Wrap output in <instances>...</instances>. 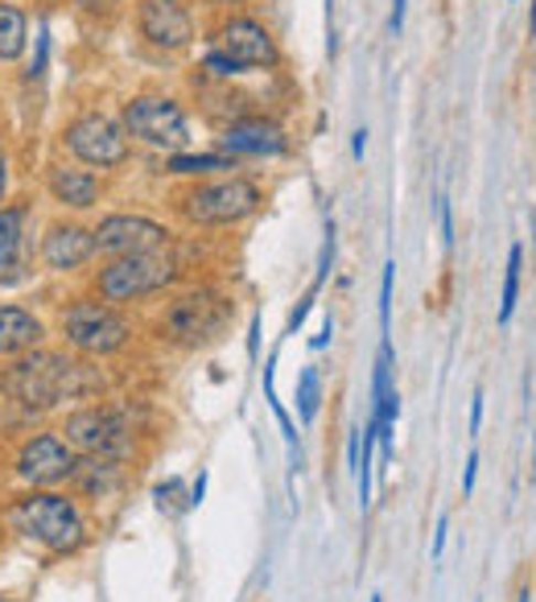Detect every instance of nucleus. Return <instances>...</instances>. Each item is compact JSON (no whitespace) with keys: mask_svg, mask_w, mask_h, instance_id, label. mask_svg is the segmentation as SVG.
Wrapping results in <instances>:
<instances>
[{"mask_svg":"<svg viewBox=\"0 0 536 602\" xmlns=\"http://www.w3.org/2000/svg\"><path fill=\"white\" fill-rule=\"evenodd\" d=\"M182 277V265H178L170 252H132V256H111L104 269L92 277V293L108 305H132V301H144L153 293H165Z\"/></svg>","mask_w":536,"mask_h":602,"instance_id":"nucleus-7","label":"nucleus"},{"mask_svg":"<svg viewBox=\"0 0 536 602\" xmlns=\"http://www.w3.org/2000/svg\"><path fill=\"white\" fill-rule=\"evenodd\" d=\"M314 298H318V286L310 289V293H305V298H301V305H298V310H293V314H289V334H298V331H301V322H305V314H310V310H314Z\"/></svg>","mask_w":536,"mask_h":602,"instance_id":"nucleus-27","label":"nucleus"},{"mask_svg":"<svg viewBox=\"0 0 536 602\" xmlns=\"http://www.w3.org/2000/svg\"><path fill=\"white\" fill-rule=\"evenodd\" d=\"M95 256H132V252H170L174 232L149 215H104L92 227Z\"/></svg>","mask_w":536,"mask_h":602,"instance_id":"nucleus-11","label":"nucleus"},{"mask_svg":"<svg viewBox=\"0 0 536 602\" xmlns=\"http://www.w3.org/2000/svg\"><path fill=\"white\" fill-rule=\"evenodd\" d=\"M474 475H479V454H471V459H467V475H462V495L474 492Z\"/></svg>","mask_w":536,"mask_h":602,"instance_id":"nucleus-32","label":"nucleus"},{"mask_svg":"<svg viewBox=\"0 0 536 602\" xmlns=\"http://www.w3.org/2000/svg\"><path fill=\"white\" fill-rule=\"evenodd\" d=\"M75 4H79V13L87 17H111L120 9V0H75Z\"/></svg>","mask_w":536,"mask_h":602,"instance_id":"nucleus-26","label":"nucleus"},{"mask_svg":"<svg viewBox=\"0 0 536 602\" xmlns=\"http://www.w3.org/2000/svg\"><path fill=\"white\" fill-rule=\"evenodd\" d=\"M128 141H141L149 149H161L165 158L182 153L190 144V120L186 108L170 96H132L120 111Z\"/></svg>","mask_w":536,"mask_h":602,"instance_id":"nucleus-9","label":"nucleus"},{"mask_svg":"<svg viewBox=\"0 0 536 602\" xmlns=\"http://www.w3.org/2000/svg\"><path fill=\"white\" fill-rule=\"evenodd\" d=\"M79 450L66 445L58 429H33L25 433L13 450V475L25 487H66L75 466H79Z\"/></svg>","mask_w":536,"mask_h":602,"instance_id":"nucleus-10","label":"nucleus"},{"mask_svg":"<svg viewBox=\"0 0 536 602\" xmlns=\"http://www.w3.org/2000/svg\"><path fill=\"white\" fill-rule=\"evenodd\" d=\"M331 334H334V322H331V314H326V322H322V334H314V338H310V347L322 351L326 343H331Z\"/></svg>","mask_w":536,"mask_h":602,"instance_id":"nucleus-35","label":"nucleus"},{"mask_svg":"<svg viewBox=\"0 0 536 602\" xmlns=\"http://www.w3.org/2000/svg\"><path fill=\"white\" fill-rule=\"evenodd\" d=\"M521 269H524V248L512 244L507 252V272H504V301H500V326L512 322V310H516V298H521Z\"/></svg>","mask_w":536,"mask_h":602,"instance_id":"nucleus-22","label":"nucleus"},{"mask_svg":"<svg viewBox=\"0 0 536 602\" xmlns=\"http://www.w3.org/2000/svg\"><path fill=\"white\" fill-rule=\"evenodd\" d=\"M363 149H367V128H360V132H355V144H351V153H355V158H363Z\"/></svg>","mask_w":536,"mask_h":602,"instance_id":"nucleus-37","label":"nucleus"},{"mask_svg":"<svg viewBox=\"0 0 536 602\" xmlns=\"http://www.w3.org/2000/svg\"><path fill=\"white\" fill-rule=\"evenodd\" d=\"M9 144H4V137H0V206H4V198H9Z\"/></svg>","mask_w":536,"mask_h":602,"instance_id":"nucleus-29","label":"nucleus"},{"mask_svg":"<svg viewBox=\"0 0 536 602\" xmlns=\"http://www.w3.org/2000/svg\"><path fill=\"white\" fill-rule=\"evenodd\" d=\"M199 4H211V9H227V4H239V0H199Z\"/></svg>","mask_w":536,"mask_h":602,"instance_id":"nucleus-38","label":"nucleus"},{"mask_svg":"<svg viewBox=\"0 0 536 602\" xmlns=\"http://www.w3.org/2000/svg\"><path fill=\"white\" fill-rule=\"evenodd\" d=\"M483 388H479V393H474V400H471V433H479V426H483Z\"/></svg>","mask_w":536,"mask_h":602,"instance_id":"nucleus-31","label":"nucleus"},{"mask_svg":"<svg viewBox=\"0 0 536 602\" xmlns=\"http://www.w3.org/2000/svg\"><path fill=\"white\" fill-rule=\"evenodd\" d=\"M71 487L79 499H108L111 492H120L125 487V462L116 459H92V454H83L79 466H75V475H71Z\"/></svg>","mask_w":536,"mask_h":602,"instance_id":"nucleus-19","label":"nucleus"},{"mask_svg":"<svg viewBox=\"0 0 536 602\" xmlns=\"http://www.w3.org/2000/svg\"><path fill=\"white\" fill-rule=\"evenodd\" d=\"M58 433L66 438V445H75L79 454H92V459L128 462L137 454V412H132V405H116V400L79 405L58 421Z\"/></svg>","mask_w":536,"mask_h":602,"instance_id":"nucleus-4","label":"nucleus"},{"mask_svg":"<svg viewBox=\"0 0 536 602\" xmlns=\"http://www.w3.org/2000/svg\"><path fill=\"white\" fill-rule=\"evenodd\" d=\"M104 393V376L75 351L37 347L0 367V397L25 412H50L66 400H87Z\"/></svg>","mask_w":536,"mask_h":602,"instance_id":"nucleus-1","label":"nucleus"},{"mask_svg":"<svg viewBox=\"0 0 536 602\" xmlns=\"http://www.w3.org/2000/svg\"><path fill=\"white\" fill-rule=\"evenodd\" d=\"M4 537H9V524H4V516H0V545H4Z\"/></svg>","mask_w":536,"mask_h":602,"instance_id":"nucleus-39","label":"nucleus"},{"mask_svg":"<svg viewBox=\"0 0 536 602\" xmlns=\"http://www.w3.org/2000/svg\"><path fill=\"white\" fill-rule=\"evenodd\" d=\"M46 194L63 206V211H95L99 198H104V182H99V174L83 170V165L54 161L46 170Z\"/></svg>","mask_w":536,"mask_h":602,"instance_id":"nucleus-18","label":"nucleus"},{"mask_svg":"<svg viewBox=\"0 0 536 602\" xmlns=\"http://www.w3.org/2000/svg\"><path fill=\"white\" fill-rule=\"evenodd\" d=\"M203 495H206V471H199V479L190 483V507L203 504Z\"/></svg>","mask_w":536,"mask_h":602,"instance_id":"nucleus-33","label":"nucleus"},{"mask_svg":"<svg viewBox=\"0 0 536 602\" xmlns=\"http://www.w3.org/2000/svg\"><path fill=\"white\" fill-rule=\"evenodd\" d=\"M50 326L42 314H33L30 305L17 301H0V359H21L30 351L46 347Z\"/></svg>","mask_w":536,"mask_h":602,"instance_id":"nucleus-17","label":"nucleus"},{"mask_svg":"<svg viewBox=\"0 0 536 602\" xmlns=\"http://www.w3.org/2000/svg\"><path fill=\"white\" fill-rule=\"evenodd\" d=\"M442 239L454 244V219H450V203H442Z\"/></svg>","mask_w":536,"mask_h":602,"instance_id":"nucleus-36","label":"nucleus"},{"mask_svg":"<svg viewBox=\"0 0 536 602\" xmlns=\"http://www.w3.org/2000/svg\"><path fill=\"white\" fill-rule=\"evenodd\" d=\"M533 37H536V4H533Z\"/></svg>","mask_w":536,"mask_h":602,"instance_id":"nucleus-40","label":"nucleus"},{"mask_svg":"<svg viewBox=\"0 0 536 602\" xmlns=\"http://www.w3.org/2000/svg\"><path fill=\"white\" fill-rule=\"evenodd\" d=\"M533 438H536V433H533Z\"/></svg>","mask_w":536,"mask_h":602,"instance_id":"nucleus-42","label":"nucleus"},{"mask_svg":"<svg viewBox=\"0 0 536 602\" xmlns=\"http://www.w3.org/2000/svg\"><path fill=\"white\" fill-rule=\"evenodd\" d=\"M298 412H301V421L310 426L318 417V400H322V376H318V367H301V376H298Z\"/></svg>","mask_w":536,"mask_h":602,"instance_id":"nucleus-23","label":"nucleus"},{"mask_svg":"<svg viewBox=\"0 0 536 602\" xmlns=\"http://www.w3.org/2000/svg\"><path fill=\"white\" fill-rule=\"evenodd\" d=\"M219 144L227 158H281L289 149V137L281 125H272L265 116H239L223 128Z\"/></svg>","mask_w":536,"mask_h":602,"instance_id":"nucleus-16","label":"nucleus"},{"mask_svg":"<svg viewBox=\"0 0 536 602\" xmlns=\"http://www.w3.org/2000/svg\"><path fill=\"white\" fill-rule=\"evenodd\" d=\"M265 203V194L253 178L227 174L215 182H194L174 198V211L190 227H236V223L253 219Z\"/></svg>","mask_w":536,"mask_h":602,"instance_id":"nucleus-6","label":"nucleus"},{"mask_svg":"<svg viewBox=\"0 0 536 602\" xmlns=\"http://www.w3.org/2000/svg\"><path fill=\"white\" fill-rule=\"evenodd\" d=\"M393 281H396V265L388 260L384 265V281H379V331L388 334V322H393Z\"/></svg>","mask_w":536,"mask_h":602,"instance_id":"nucleus-24","label":"nucleus"},{"mask_svg":"<svg viewBox=\"0 0 536 602\" xmlns=\"http://www.w3.org/2000/svg\"><path fill=\"white\" fill-rule=\"evenodd\" d=\"M203 71H211L215 79H236V75H239V66L232 63V58H227L223 50H211V54H206V58H203Z\"/></svg>","mask_w":536,"mask_h":602,"instance_id":"nucleus-25","label":"nucleus"},{"mask_svg":"<svg viewBox=\"0 0 536 602\" xmlns=\"http://www.w3.org/2000/svg\"><path fill=\"white\" fill-rule=\"evenodd\" d=\"M0 602H13V599H4V594H0Z\"/></svg>","mask_w":536,"mask_h":602,"instance_id":"nucleus-41","label":"nucleus"},{"mask_svg":"<svg viewBox=\"0 0 536 602\" xmlns=\"http://www.w3.org/2000/svg\"><path fill=\"white\" fill-rule=\"evenodd\" d=\"M232 63L239 66V71H272V66L281 63V50H277V37L268 33L265 21H256V17H223V25H219V37H215Z\"/></svg>","mask_w":536,"mask_h":602,"instance_id":"nucleus-13","label":"nucleus"},{"mask_svg":"<svg viewBox=\"0 0 536 602\" xmlns=\"http://www.w3.org/2000/svg\"><path fill=\"white\" fill-rule=\"evenodd\" d=\"M54 331L63 338V347L83 355V359H111V355L132 347V338H137L132 318L120 305L99 301L95 293L63 301L54 314Z\"/></svg>","mask_w":536,"mask_h":602,"instance_id":"nucleus-3","label":"nucleus"},{"mask_svg":"<svg viewBox=\"0 0 536 602\" xmlns=\"http://www.w3.org/2000/svg\"><path fill=\"white\" fill-rule=\"evenodd\" d=\"M4 524L46 557H75L92 545V520L75 492L63 487H25L4 504Z\"/></svg>","mask_w":536,"mask_h":602,"instance_id":"nucleus-2","label":"nucleus"},{"mask_svg":"<svg viewBox=\"0 0 536 602\" xmlns=\"http://www.w3.org/2000/svg\"><path fill=\"white\" fill-rule=\"evenodd\" d=\"M63 149L87 170H120L132 158V141H128L125 125L108 111H79L63 128Z\"/></svg>","mask_w":536,"mask_h":602,"instance_id":"nucleus-8","label":"nucleus"},{"mask_svg":"<svg viewBox=\"0 0 536 602\" xmlns=\"http://www.w3.org/2000/svg\"><path fill=\"white\" fill-rule=\"evenodd\" d=\"M178 499H182V479H170V483H161V487H158V504L161 507H178Z\"/></svg>","mask_w":536,"mask_h":602,"instance_id":"nucleus-28","label":"nucleus"},{"mask_svg":"<svg viewBox=\"0 0 536 602\" xmlns=\"http://www.w3.org/2000/svg\"><path fill=\"white\" fill-rule=\"evenodd\" d=\"M95 256V232L79 219H54L42 236L37 260L46 272H79Z\"/></svg>","mask_w":536,"mask_h":602,"instance_id":"nucleus-14","label":"nucleus"},{"mask_svg":"<svg viewBox=\"0 0 536 602\" xmlns=\"http://www.w3.org/2000/svg\"><path fill=\"white\" fill-rule=\"evenodd\" d=\"M232 314H236V301L223 298L219 289H186V293H174L161 305L158 338L182 351L211 347L227 331Z\"/></svg>","mask_w":536,"mask_h":602,"instance_id":"nucleus-5","label":"nucleus"},{"mask_svg":"<svg viewBox=\"0 0 536 602\" xmlns=\"http://www.w3.org/2000/svg\"><path fill=\"white\" fill-rule=\"evenodd\" d=\"M30 198H17V203L0 206V286H17L30 277V252H25V239H30Z\"/></svg>","mask_w":536,"mask_h":602,"instance_id":"nucleus-15","label":"nucleus"},{"mask_svg":"<svg viewBox=\"0 0 536 602\" xmlns=\"http://www.w3.org/2000/svg\"><path fill=\"white\" fill-rule=\"evenodd\" d=\"M446 533H450V516H438V533H433V561H442V553H446Z\"/></svg>","mask_w":536,"mask_h":602,"instance_id":"nucleus-30","label":"nucleus"},{"mask_svg":"<svg viewBox=\"0 0 536 602\" xmlns=\"http://www.w3.org/2000/svg\"><path fill=\"white\" fill-rule=\"evenodd\" d=\"M227 170H239L236 158H227V153H170L165 158V174L174 178H211L227 174Z\"/></svg>","mask_w":536,"mask_h":602,"instance_id":"nucleus-21","label":"nucleus"},{"mask_svg":"<svg viewBox=\"0 0 536 602\" xmlns=\"http://www.w3.org/2000/svg\"><path fill=\"white\" fill-rule=\"evenodd\" d=\"M388 30H393V37L400 30H405V0H393V17H388Z\"/></svg>","mask_w":536,"mask_h":602,"instance_id":"nucleus-34","label":"nucleus"},{"mask_svg":"<svg viewBox=\"0 0 536 602\" xmlns=\"http://www.w3.org/2000/svg\"><path fill=\"white\" fill-rule=\"evenodd\" d=\"M137 33L161 54H182L194 46L199 25L190 13V0H137Z\"/></svg>","mask_w":536,"mask_h":602,"instance_id":"nucleus-12","label":"nucleus"},{"mask_svg":"<svg viewBox=\"0 0 536 602\" xmlns=\"http://www.w3.org/2000/svg\"><path fill=\"white\" fill-rule=\"evenodd\" d=\"M25 46H30V17L9 0H0V63H17Z\"/></svg>","mask_w":536,"mask_h":602,"instance_id":"nucleus-20","label":"nucleus"}]
</instances>
